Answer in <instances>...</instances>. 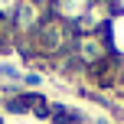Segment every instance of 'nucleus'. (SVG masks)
I'll list each match as a JSON object with an SVG mask.
<instances>
[{
    "mask_svg": "<svg viewBox=\"0 0 124 124\" xmlns=\"http://www.w3.org/2000/svg\"><path fill=\"white\" fill-rule=\"evenodd\" d=\"M39 98H43V95H26V92H20V95H13V98H7L3 105H7L10 114H30L33 108L39 105Z\"/></svg>",
    "mask_w": 124,
    "mask_h": 124,
    "instance_id": "nucleus-2",
    "label": "nucleus"
},
{
    "mask_svg": "<svg viewBox=\"0 0 124 124\" xmlns=\"http://www.w3.org/2000/svg\"><path fill=\"white\" fill-rule=\"evenodd\" d=\"M114 3H118V7H121V13H124V0H114Z\"/></svg>",
    "mask_w": 124,
    "mask_h": 124,
    "instance_id": "nucleus-5",
    "label": "nucleus"
},
{
    "mask_svg": "<svg viewBox=\"0 0 124 124\" xmlns=\"http://www.w3.org/2000/svg\"><path fill=\"white\" fill-rule=\"evenodd\" d=\"M95 0H59L56 3V10L62 13V16H69V20H82L88 13V7H92Z\"/></svg>",
    "mask_w": 124,
    "mask_h": 124,
    "instance_id": "nucleus-4",
    "label": "nucleus"
},
{
    "mask_svg": "<svg viewBox=\"0 0 124 124\" xmlns=\"http://www.w3.org/2000/svg\"><path fill=\"white\" fill-rule=\"evenodd\" d=\"M105 33H108V46L124 56V13H114V16L108 20V30Z\"/></svg>",
    "mask_w": 124,
    "mask_h": 124,
    "instance_id": "nucleus-1",
    "label": "nucleus"
},
{
    "mask_svg": "<svg viewBox=\"0 0 124 124\" xmlns=\"http://www.w3.org/2000/svg\"><path fill=\"white\" fill-rule=\"evenodd\" d=\"M52 124H85V114L75 111L69 105H52V114H49Z\"/></svg>",
    "mask_w": 124,
    "mask_h": 124,
    "instance_id": "nucleus-3",
    "label": "nucleus"
}]
</instances>
